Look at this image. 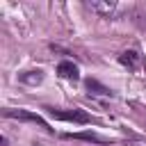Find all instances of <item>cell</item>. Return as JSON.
Here are the masks:
<instances>
[{"label":"cell","mask_w":146,"mask_h":146,"mask_svg":"<svg viewBox=\"0 0 146 146\" xmlns=\"http://www.w3.org/2000/svg\"><path fill=\"white\" fill-rule=\"evenodd\" d=\"M23 80L25 82H41V75L36 73V75H23Z\"/></svg>","instance_id":"obj_7"},{"label":"cell","mask_w":146,"mask_h":146,"mask_svg":"<svg viewBox=\"0 0 146 146\" xmlns=\"http://www.w3.org/2000/svg\"><path fill=\"white\" fill-rule=\"evenodd\" d=\"M119 62H121V64H125V66H135L137 57H135V52H130V50H128V52H123V55L119 57Z\"/></svg>","instance_id":"obj_5"},{"label":"cell","mask_w":146,"mask_h":146,"mask_svg":"<svg viewBox=\"0 0 146 146\" xmlns=\"http://www.w3.org/2000/svg\"><path fill=\"white\" fill-rule=\"evenodd\" d=\"M55 119H62V121H75V123H89L91 116L82 110H68V112H59V110H48Z\"/></svg>","instance_id":"obj_1"},{"label":"cell","mask_w":146,"mask_h":146,"mask_svg":"<svg viewBox=\"0 0 146 146\" xmlns=\"http://www.w3.org/2000/svg\"><path fill=\"white\" fill-rule=\"evenodd\" d=\"M57 73L62 78H68V80H78V66L73 62H59L57 66Z\"/></svg>","instance_id":"obj_3"},{"label":"cell","mask_w":146,"mask_h":146,"mask_svg":"<svg viewBox=\"0 0 146 146\" xmlns=\"http://www.w3.org/2000/svg\"><path fill=\"white\" fill-rule=\"evenodd\" d=\"M73 139H87V141H103V137L94 135V132H75V135H68Z\"/></svg>","instance_id":"obj_4"},{"label":"cell","mask_w":146,"mask_h":146,"mask_svg":"<svg viewBox=\"0 0 146 146\" xmlns=\"http://www.w3.org/2000/svg\"><path fill=\"white\" fill-rule=\"evenodd\" d=\"M5 116H14V119H25V121H34V123H39L41 128H46V130H50L48 128V123L39 116V114H32V112H23V110H5Z\"/></svg>","instance_id":"obj_2"},{"label":"cell","mask_w":146,"mask_h":146,"mask_svg":"<svg viewBox=\"0 0 146 146\" xmlns=\"http://www.w3.org/2000/svg\"><path fill=\"white\" fill-rule=\"evenodd\" d=\"M87 87L89 89H96V94H107V89L105 87H100L98 82H94V80H87Z\"/></svg>","instance_id":"obj_6"}]
</instances>
